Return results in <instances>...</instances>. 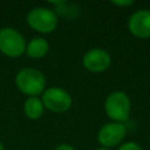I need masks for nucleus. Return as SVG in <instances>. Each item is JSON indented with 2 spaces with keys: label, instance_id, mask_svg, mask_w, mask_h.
Here are the masks:
<instances>
[{
  "label": "nucleus",
  "instance_id": "nucleus-1",
  "mask_svg": "<svg viewBox=\"0 0 150 150\" xmlns=\"http://www.w3.org/2000/svg\"><path fill=\"white\" fill-rule=\"evenodd\" d=\"M15 83L23 94H27L30 97H35L42 93L46 80L40 70L34 68H25L16 74Z\"/></svg>",
  "mask_w": 150,
  "mask_h": 150
},
{
  "label": "nucleus",
  "instance_id": "nucleus-2",
  "mask_svg": "<svg viewBox=\"0 0 150 150\" xmlns=\"http://www.w3.org/2000/svg\"><path fill=\"white\" fill-rule=\"evenodd\" d=\"M104 108L107 115L111 120L124 122L128 120L130 112L129 97L123 91H114L107 97Z\"/></svg>",
  "mask_w": 150,
  "mask_h": 150
},
{
  "label": "nucleus",
  "instance_id": "nucleus-3",
  "mask_svg": "<svg viewBox=\"0 0 150 150\" xmlns=\"http://www.w3.org/2000/svg\"><path fill=\"white\" fill-rule=\"evenodd\" d=\"M26 49L25 38L13 28L0 29V50L11 57L20 56Z\"/></svg>",
  "mask_w": 150,
  "mask_h": 150
},
{
  "label": "nucleus",
  "instance_id": "nucleus-4",
  "mask_svg": "<svg viewBox=\"0 0 150 150\" xmlns=\"http://www.w3.org/2000/svg\"><path fill=\"white\" fill-rule=\"evenodd\" d=\"M28 25L41 33H50L56 28L57 18L55 13L45 7H36L33 8L27 15Z\"/></svg>",
  "mask_w": 150,
  "mask_h": 150
},
{
  "label": "nucleus",
  "instance_id": "nucleus-5",
  "mask_svg": "<svg viewBox=\"0 0 150 150\" xmlns=\"http://www.w3.org/2000/svg\"><path fill=\"white\" fill-rule=\"evenodd\" d=\"M42 104L54 112H63L71 105L70 95L61 88H49L42 95Z\"/></svg>",
  "mask_w": 150,
  "mask_h": 150
},
{
  "label": "nucleus",
  "instance_id": "nucleus-6",
  "mask_svg": "<svg viewBox=\"0 0 150 150\" xmlns=\"http://www.w3.org/2000/svg\"><path fill=\"white\" fill-rule=\"evenodd\" d=\"M125 136V127L122 123L114 122L108 123L101 128L98 131V142L104 146L117 145Z\"/></svg>",
  "mask_w": 150,
  "mask_h": 150
},
{
  "label": "nucleus",
  "instance_id": "nucleus-7",
  "mask_svg": "<svg viewBox=\"0 0 150 150\" xmlns=\"http://www.w3.org/2000/svg\"><path fill=\"white\" fill-rule=\"evenodd\" d=\"M129 30L137 38H150V11L139 9L135 12L128 22Z\"/></svg>",
  "mask_w": 150,
  "mask_h": 150
},
{
  "label": "nucleus",
  "instance_id": "nucleus-8",
  "mask_svg": "<svg viewBox=\"0 0 150 150\" xmlns=\"http://www.w3.org/2000/svg\"><path fill=\"white\" fill-rule=\"evenodd\" d=\"M83 66L94 73H100L110 66V56L109 54L100 48H95L89 50L83 57Z\"/></svg>",
  "mask_w": 150,
  "mask_h": 150
},
{
  "label": "nucleus",
  "instance_id": "nucleus-9",
  "mask_svg": "<svg viewBox=\"0 0 150 150\" xmlns=\"http://www.w3.org/2000/svg\"><path fill=\"white\" fill-rule=\"evenodd\" d=\"M48 42L42 38H35L33 39L28 46H26V50L29 57L32 59H41L48 52Z\"/></svg>",
  "mask_w": 150,
  "mask_h": 150
},
{
  "label": "nucleus",
  "instance_id": "nucleus-10",
  "mask_svg": "<svg viewBox=\"0 0 150 150\" xmlns=\"http://www.w3.org/2000/svg\"><path fill=\"white\" fill-rule=\"evenodd\" d=\"M23 109H25V114L29 118H32V120H36V118L41 117L42 114H43V104H42V101H40L36 97H29L25 102Z\"/></svg>",
  "mask_w": 150,
  "mask_h": 150
},
{
  "label": "nucleus",
  "instance_id": "nucleus-11",
  "mask_svg": "<svg viewBox=\"0 0 150 150\" xmlns=\"http://www.w3.org/2000/svg\"><path fill=\"white\" fill-rule=\"evenodd\" d=\"M118 150H142V148L134 142H128V143L123 144Z\"/></svg>",
  "mask_w": 150,
  "mask_h": 150
},
{
  "label": "nucleus",
  "instance_id": "nucleus-12",
  "mask_svg": "<svg viewBox=\"0 0 150 150\" xmlns=\"http://www.w3.org/2000/svg\"><path fill=\"white\" fill-rule=\"evenodd\" d=\"M115 5H117V6H128V5H131L132 4V1L131 0H127V1H112Z\"/></svg>",
  "mask_w": 150,
  "mask_h": 150
},
{
  "label": "nucleus",
  "instance_id": "nucleus-13",
  "mask_svg": "<svg viewBox=\"0 0 150 150\" xmlns=\"http://www.w3.org/2000/svg\"><path fill=\"white\" fill-rule=\"evenodd\" d=\"M55 150H74V148L70 146V145H67V144H61V145H59Z\"/></svg>",
  "mask_w": 150,
  "mask_h": 150
},
{
  "label": "nucleus",
  "instance_id": "nucleus-14",
  "mask_svg": "<svg viewBox=\"0 0 150 150\" xmlns=\"http://www.w3.org/2000/svg\"><path fill=\"white\" fill-rule=\"evenodd\" d=\"M0 150H5V149H4V145L1 144V142H0Z\"/></svg>",
  "mask_w": 150,
  "mask_h": 150
},
{
  "label": "nucleus",
  "instance_id": "nucleus-15",
  "mask_svg": "<svg viewBox=\"0 0 150 150\" xmlns=\"http://www.w3.org/2000/svg\"><path fill=\"white\" fill-rule=\"evenodd\" d=\"M96 150H108V149H105V148H100V149H96Z\"/></svg>",
  "mask_w": 150,
  "mask_h": 150
}]
</instances>
